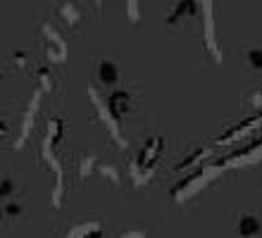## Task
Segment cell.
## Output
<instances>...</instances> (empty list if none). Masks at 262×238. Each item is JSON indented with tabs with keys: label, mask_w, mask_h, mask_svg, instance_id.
Instances as JSON below:
<instances>
[{
	"label": "cell",
	"mask_w": 262,
	"mask_h": 238,
	"mask_svg": "<svg viewBox=\"0 0 262 238\" xmlns=\"http://www.w3.org/2000/svg\"><path fill=\"white\" fill-rule=\"evenodd\" d=\"M105 110H107V115H110L112 122L119 126L122 117L131 112V93H126V91H117V93H112L110 100L105 102Z\"/></svg>",
	"instance_id": "1"
},
{
	"label": "cell",
	"mask_w": 262,
	"mask_h": 238,
	"mask_svg": "<svg viewBox=\"0 0 262 238\" xmlns=\"http://www.w3.org/2000/svg\"><path fill=\"white\" fill-rule=\"evenodd\" d=\"M162 148H165V141L160 136H155L152 141L145 143V148L141 150V155H138L136 160V167H141V171L143 174H150V169L155 167V162H158L160 153H162Z\"/></svg>",
	"instance_id": "2"
},
{
	"label": "cell",
	"mask_w": 262,
	"mask_h": 238,
	"mask_svg": "<svg viewBox=\"0 0 262 238\" xmlns=\"http://www.w3.org/2000/svg\"><path fill=\"white\" fill-rule=\"evenodd\" d=\"M236 231H238L241 238H253L262 231V224L255 214H243V217H238V222H236Z\"/></svg>",
	"instance_id": "3"
},
{
	"label": "cell",
	"mask_w": 262,
	"mask_h": 238,
	"mask_svg": "<svg viewBox=\"0 0 262 238\" xmlns=\"http://www.w3.org/2000/svg\"><path fill=\"white\" fill-rule=\"evenodd\" d=\"M98 81L105 86H115L119 81V67L112 60H100L98 64Z\"/></svg>",
	"instance_id": "4"
},
{
	"label": "cell",
	"mask_w": 262,
	"mask_h": 238,
	"mask_svg": "<svg viewBox=\"0 0 262 238\" xmlns=\"http://www.w3.org/2000/svg\"><path fill=\"white\" fill-rule=\"evenodd\" d=\"M98 171H100V174H103V177L107 179L112 186H119V184H122L119 171H117V167H115V164H98Z\"/></svg>",
	"instance_id": "5"
},
{
	"label": "cell",
	"mask_w": 262,
	"mask_h": 238,
	"mask_svg": "<svg viewBox=\"0 0 262 238\" xmlns=\"http://www.w3.org/2000/svg\"><path fill=\"white\" fill-rule=\"evenodd\" d=\"M246 62H248L250 69H262V48H250L248 53H246Z\"/></svg>",
	"instance_id": "6"
},
{
	"label": "cell",
	"mask_w": 262,
	"mask_h": 238,
	"mask_svg": "<svg viewBox=\"0 0 262 238\" xmlns=\"http://www.w3.org/2000/svg\"><path fill=\"white\" fill-rule=\"evenodd\" d=\"M186 12H191V14L195 12V0H184V3H179V7H177V10H174V14L169 17V24H174L181 14H186Z\"/></svg>",
	"instance_id": "7"
},
{
	"label": "cell",
	"mask_w": 262,
	"mask_h": 238,
	"mask_svg": "<svg viewBox=\"0 0 262 238\" xmlns=\"http://www.w3.org/2000/svg\"><path fill=\"white\" fill-rule=\"evenodd\" d=\"M14 193V181L10 177L0 179V200H7V198H12Z\"/></svg>",
	"instance_id": "8"
},
{
	"label": "cell",
	"mask_w": 262,
	"mask_h": 238,
	"mask_svg": "<svg viewBox=\"0 0 262 238\" xmlns=\"http://www.w3.org/2000/svg\"><path fill=\"white\" fill-rule=\"evenodd\" d=\"M100 236H103V229L98 224H91V226H83V233H79L74 238H100Z\"/></svg>",
	"instance_id": "9"
},
{
	"label": "cell",
	"mask_w": 262,
	"mask_h": 238,
	"mask_svg": "<svg viewBox=\"0 0 262 238\" xmlns=\"http://www.w3.org/2000/svg\"><path fill=\"white\" fill-rule=\"evenodd\" d=\"M7 214V217H19L21 212H24V205L17 203V200H10V203L5 205V210H3Z\"/></svg>",
	"instance_id": "10"
},
{
	"label": "cell",
	"mask_w": 262,
	"mask_h": 238,
	"mask_svg": "<svg viewBox=\"0 0 262 238\" xmlns=\"http://www.w3.org/2000/svg\"><path fill=\"white\" fill-rule=\"evenodd\" d=\"M62 17L67 19V24H72V27L79 21V12L74 10V5H64L62 7Z\"/></svg>",
	"instance_id": "11"
},
{
	"label": "cell",
	"mask_w": 262,
	"mask_h": 238,
	"mask_svg": "<svg viewBox=\"0 0 262 238\" xmlns=\"http://www.w3.org/2000/svg\"><path fill=\"white\" fill-rule=\"evenodd\" d=\"M38 79H41V91H50V89H53V76H50L46 69H41V72H38Z\"/></svg>",
	"instance_id": "12"
},
{
	"label": "cell",
	"mask_w": 262,
	"mask_h": 238,
	"mask_svg": "<svg viewBox=\"0 0 262 238\" xmlns=\"http://www.w3.org/2000/svg\"><path fill=\"white\" fill-rule=\"evenodd\" d=\"M129 17H131V19H138V5H136V0H129Z\"/></svg>",
	"instance_id": "13"
},
{
	"label": "cell",
	"mask_w": 262,
	"mask_h": 238,
	"mask_svg": "<svg viewBox=\"0 0 262 238\" xmlns=\"http://www.w3.org/2000/svg\"><path fill=\"white\" fill-rule=\"evenodd\" d=\"M124 238H143V233H136V231H134V233H124Z\"/></svg>",
	"instance_id": "14"
},
{
	"label": "cell",
	"mask_w": 262,
	"mask_h": 238,
	"mask_svg": "<svg viewBox=\"0 0 262 238\" xmlns=\"http://www.w3.org/2000/svg\"><path fill=\"white\" fill-rule=\"evenodd\" d=\"M3 79H5V72H3V69H0V81H3Z\"/></svg>",
	"instance_id": "15"
},
{
	"label": "cell",
	"mask_w": 262,
	"mask_h": 238,
	"mask_svg": "<svg viewBox=\"0 0 262 238\" xmlns=\"http://www.w3.org/2000/svg\"><path fill=\"white\" fill-rule=\"evenodd\" d=\"M0 214H3V210H0Z\"/></svg>",
	"instance_id": "16"
}]
</instances>
